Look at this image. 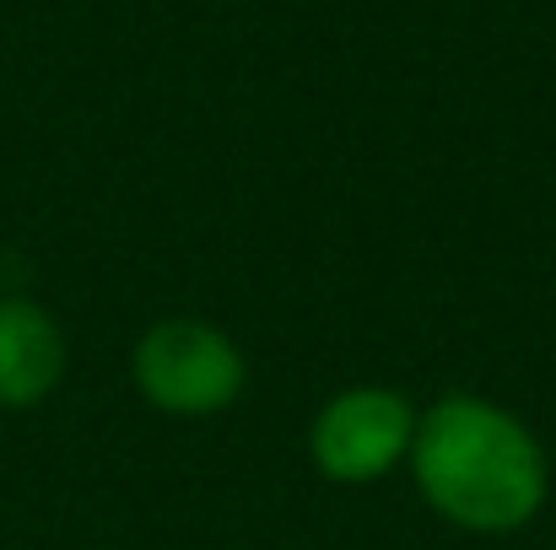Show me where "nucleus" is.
<instances>
[{"instance_id": "f257e3e1", "label": "nucleus", "mask_w": 556, "mask_h": 550, "mask_svg": "<svg viewBox=\"0 0 556 550\" xmlns=\"http://www.w3.org/2000/svg\"><path fill=\"white\" fill-rule=\"evenodd\" d=\"M405 470L421 502L465 535H519L552 497V459L535 426L481 394L432 399Z\"/></svg>"}, {"instance_id": "f03ea898", "label": "nucleus", "mask_w": 556, "mask_h": 550, "mask_svg": "<svg viewBox=\"0 0 556 550\" xmlns=\"http://www.w3.org/2000/svg\"><path fill=\"white\" fill-rule=\"evenodd\" d=\"M130 378L152 410L179 415V421H205L243 399L249 357L211 319H163L136 341Z\"/></svg>"}, {"instance_id": "7ed1b4c3", "label": "nucleus", "mask_w": 556, "mask_h": 550, "mask_svg": "<svg viewBox=\"0 0 556 550\" xmlns=\"http://www.w3.org/2000/svg\"><path fill=\"white\" fill-rule=\"evenodd\" d=\"M421 410L383 383H352L319 405L308 426V459L336 486H372L410 459Z\"/></svg>"}, {"instance_id": "20e7f679", "label": "nucleus", "mask_w": 556, "mask_h": 550, "mask_svg": "<svg viewBox=\"0 0 556 550\" xmlns=\"http://www.w3.org/2000/svg\"><path fill=\"white\" fill-rule=\"evenodd\" d=\"M71 367L65 324L22 292L0 297V410H33L43 405Z\"/></svg>"}]
</instances>
